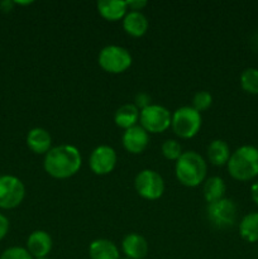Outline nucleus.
Wrapping results in <instances>:
<instances>
[{
    "label": "nucleus",
    "mask_w": 258,
    "mask_h": 259,
    "mask_svg": "<svg viewBox=\"0 0 258 259\" xmlns=\"http://www.w3.org/2000/svg\"><path fill=\"white\" fill-rule=\"evenodd\" d=\"M207 158L214 166H224L230 158V148L227 142L215 139L207 146Z\"/></svg>",
    "instance_id": "6ab92c4d"
},
{
    "label": "nucleus",
    "mask_w": 258,
    "mask_h": 259,
    "mask_svg": "<svg viewBox=\"0 0 258 259\" xmlns=\"http://www.w3.org/2000/svg\"><path fill=\"white\" fill-rule=\"evenodd\" d=\"M126 5H128V9H131V12H141L147 5V2H144V0H129V2H126Z\"/></svg>",
    "instance_id": "cd10ccee"
},
{
    "label": "nucleus",
    "mask_w": 258,
    "mask_h": 259,
    "mask_svg": "<svg viewBox=\"0 0 258 259\" xmlns=\"http://www.w3.org/2000/svg\"><path fill=\"white\" fill-rule=\"evenodd\" d=\"M120 259H128V258H126V257H125V258H120Z\"/></svg>",
    "instance_id": "2f4dec72"
},
{
    "label": "nucleus",
    "mask_w": 258,
    "mask_h": 259,
    "mask_svg": "<svg viewBox=\"0 0 258 259\" xmlns=\"http://www.w3.org/2000/svg\"><path fill=\"white\" fill-rule=\"evenodd\" d=\"M8 232H9V220L5 215L0 214V240L4 239Z\"/></svg>",
    "instance_id": "bb28decb"
},
{
    "label": "nucleus",
    "mask_w": 258,
    "mask_h": 259,
    "mask_svg": "<svg viewBox=\"0 0 258 259\" xmlns=\"http://www.w3.org/2000/svg\"><path fill=\"white\" fill-rule=\"evenodd\" d=\"M25 196L24 184L12 175L0 176V209H14L19 206Z\"/></svg>",
    "instance_id": "1a4fd4ad"
},
{
    "label": "nucleus",
    "mask_w": 258,
    "mask_h": 259,
    "mask_svg": "<svg viewBox=\"0 0 258 259\" xmlns=\"http://www.w3.org/2000/svg\"><path fill=\"white\" fill-rule=\"evenodd\" d=\"M90 259H120L119 249L111 240L95 239L89 245Z\"/></svg>",
    "instance_id": "f3484780"
},
{
    "label": "nucleus",
    "mask_w": 258,
    "mask_h": 259,
    "mask_svg": "<svg viewBox=\"0 0 258 259\" xmlns=\"http://www.w3.org/2000/svg\"><path fill=\"white\" fill-rule=\"evenodd\" d=\"M134 105L137 106L138 109H144L147 108V106L151 105V96L147 95V94L144 93H139L136 95V103H134Z\"/></svg>",
    "instance_id": "a878e982"
},
{
    "label": "nucleus",
    "mask_w": 258,
    "mask_h": 259,
    "mask_svg": "<svg viewBox=\"0 0 258 259\" xmlns=\"http://www.w3.org/2000/svg\"><path fill=\"white\" fill-rule=\"evenodd\" d=\"M33 259H50L48 257H43V258H33Z\"/></svg>",
    "instance_id": "7c9ffc66"
},
{
    "label": "nucleus",
    "mask_w": 258,
    "mask_h": 259,
    "mask_svg": "<svg viewBox=\"0 0 258 259\" xmlns=\"http://www.w3.org/2000/svg\"><path fill=\"white\" fill-rule=\"evenodd\" d=\"M123 146L129 153L139 154L146 151L149 144V134L141 125H134L124 131Z\"/></svg>",
    "instance_id": "9b49d317"
},
{
    "label": "nucleus",
    "mask_w": 258,
    "mask_h": 259,
    "mask_svg": "<svg viewBox=\"0 0 258 259\" xmlns=\"http://www.w3.org/2000/svg\"><path fill=\"white\" fill-rule=\"evenodd\" d=\"M98 12L104 19L115 22L125 17L128 13V5L123 0H100L96 4Z\"/></svg>",
    "instance_id": "2eb2a0df"
},
{
    "label": "nucleus",
    "mask_w": 258,
    "mask_h": 259,
    "mask_svg": "<svg viewBox=\"0 0 258 259\" xmlns=\"http://www.w3.org/2000/svg\"><path fill=\"white\" fill-rule=\"evenodd\" d=\"M134 187L139 196L153 201L163 195L164 181L158 172L153 169H143L136 176Z\"/></svg>",
    "instance_id": "6e6552de"
},
{
    "label": "nucleus",
    "mask_w": 258,
    "mask_h": 259,
    "mask_svg": "<svg viewBox=\"0 0 258 259\" xmlns=\"http://www.w3.org/2000/svg\"><path fill=\"white\" fill-rule=\"evenodd\" d=\"M212 104L211 94L207 91H197L192 98V108L199 113L207 110Z\"/></svg>",
    "instance_id": "b1692460"
},
{
    "label": "nucleus",
    "mask_w": 258,
    "mask_h": 259,
    "mask_svg": "<svg viewBox=\"0 0 258 259\" xmlns=\"http://www.w3.org/2000/svg\"><path fill=\"white\" fill-rule=\"evenodd\" d=\"M206 172V162L195 151L182 152L175 166L177 180L186 187L199 186L201 182H204Z\"/></svg>",
    "instance_id": "f03ea898"
},
{
    "label": "nucleus",
    "mask_w": 258,
    "mask_h": 259,
    "mask_svg": "<svg viewBox=\"0 0 258 259\" xmlns=\"http://www.w3.org/2000/svg\"><path fill=\"white\" fill-rule=\"evenodd\" d=\"M99 65L109 73H121L132 66V55L120 46H105L99 53Z\"/></svg>",
    "instance_id": "39448f33"
},
{
    "label": "nucleus",
    "mask_w": 258,
    "mask_h": 259,
    "mask_svg": "<svg viewBox=\"0 0 258 259\" xmlns=\"http://www.w3.org/2000/svg\"><path fill=\"white\" fill-rule=\"evenodd\" d=\"M240 86L243 90L252 95L258 94V68L248 67L240 75Z\"/></svg>",
    "instance_id": "4be33fe9"
},
{
    "label": "nucleus",
    "mask_w": 258,
    "mask_h": 259,
    "mask_svg": "<svg viewBox=\"0 0 258 259\" xmlns=\"http://www.w3.org/2000/svg\"><path fill=\"white\" fill-rule=\"evenodd\" d=\"M239 234L245 242H258V212H249L240 220Z\"/></svg>",
    "instance_id": "aec40b11"
},
{
    "label": "nucleus",
    "mask_w": 258,
    "mask_h": 259,
    "mask_svg": "<svg viewBox=\"0 0 258 259\" xmlns=\"http://www.w3.org/2000/svg\"><path fill=\"white\" fill-rule=\"evenodd\" d=\"M118 156L113 147L110 146H99L91 152L89 164L91 171L99 176H105L113 172L115 168Z\"/></svg>",
    "instance_id": "9d476101"
},
{
    "label": "nucleus",
    "mask_w": 258,
    "mask_h": 259,
    "mask_svg": "<svg viewBox=\"0 0 258 259\" xmlns=\"http://www.w3.org/2000/svg\"><path fill=\"white\" fill-rule=\"evenodd\" d=\"M82 158L75 146L61 144L53 147L45 154L43 167L51 177L57 180L70 179L75 176L81 168Z\"/></svg>",
    "instance_id": "f257e3e1"
},
{
    "label": "nucleus",
    "mask_w": 258,
    "mask_h": 259,
    "mask_svg": "<svg viewBox=\"0 0 258 259\" xmlns=\"http://www.w3.org/2000/svg\"><path fill=\"white\" fill-rule=\"evenodd\" d=\"M52 238L45 230H34L27 239V250L33 258L47 257L52 250Z\"/></svg>",
    "instance_id": "f8f14e48"
},
{
    "label": "nucleus",
    "mask_w": 258,
    "mask_h": 259,
    "mask_svg": "<svg viewBox=\"0 0 258 259\" xmlns=\"http://www.w3.org/2000/svg\"><path fill=\"white\" fill-rule=\"evenodd\" d=\"M225 190H227V187H225L223 179H220L218 176H212L205 181L202 192H204V197L207 201V204H210V202H214L223 199L225 194Z\"/></svg>",
    "instance_id": "412c9836"
},
{
    "label": "nucleus",
    "mask_w": 258,
    "mask_h": 259,
    "mask_svg": "<svg viewBox=\"0 0 258 259\" xmlns=\"http://www.w3.org/2000/svg\"><path fill=\"white\" fill-rule=\"evenodd\" d=\"M161 151L164 158H167L168 161H177L182 154V147L175 139H167L162 144Z\"/></svg>",
    "instance_id": "5701e85b"
},
{
    "label": "nucleus",
    "mask_w": 258,
    "mask_h": 259,
    "mask_svg": "<svg viewBox=\"0 0 258 259\" xmlns=\"http://www.w3.org/2000/svg\"><path fill=\"white\" fill-rule=\"evenodd\" d=\"M201 114L192 106H181L172 114V131L182 139H190L196 136L201 128Z\"/></svg>",
    "instance_id": "20e7f679"
},
{
    "label": "nucleus",
    "mask_w": 258,
    "mask_h": 259,
    "mask_svg": "<svg viewBox=\"0 0 258 259\" xmlns=\"http://www.w3.org/2000/svg\"><path fill=\"white\" fill-rule=\"evenodd\" d=\"M228 172L237 181H249L258 176V148L242 146L235 149L227 163Z\"/></svg>",
    "instance_id": "7ed1b4c3"
},
{
    "label": "nucleus",
    "mask_w": 258,
    "mask_h": 259,
    "mask_svg": "<svg viewBox=\"0 0 258 259\" xmlns=\"http://www.w3.org/2000/svg\"><path fill=\"white\" fill-rule=\"evenodd\" d=\"M27 146L37 154H46L52 146V137L45 128H33L28 132Z\"/></svg>",
    "instance_id": "4468645a"
},
{
    "label": "nucleus",
    "mask_w": 258,
    "mask_h": 259,
    "mask_svg": "<svg viewBox=\"0 0 258 259\" xmlns=\"http://www.w3.org/2000/svg\"><path fill=\"white\" fill-rule=\"evenodd\" d=\"M121 249L128 259H143L148 254V243L142 235L131 233L124 237Z\"/></svg>",
    "instance_id": "ddd939ff"
},
{
    "label": "nucleus",
    "mask_w": 258,
    "mask_h": 259,
    "mask_svg": "<svg viewBox=\"0 0 258 259\" xmlns=\"http://www.w3.org/2000/svg\"><path fill=\"white\" fill-rule=\"evenodd\" d=\"M0 259H33L27 248L23 247H10L3 252Z\"/></svg>",
    "instance_id": "393cba45"
},
{
    "label": "nucleus",
    "mask_w": 258,
    "mask_h": 259,
    "mask_svg": "<svg viewBox=\"0 0 258 259\" xmlns=\"http://www.w3.org/2000/svg\"><path fill=\"white\" fill-rule=\"evenodd\" d=\"M13 5H14V2H3L0 3V8H2V10H4V12H10L13 8Z\"/></svg>",
    "instance_id": "c756f323"
},
{
    "label": "nucleus",
    "mask_w": 258,
    "mask_h": 259,
    "mask_svg": "<svg viewBox=\"0 0 258 259\" xmlns=\"http://www.w3.org/2000/svg\"><path fill=\"white\" fill-rule=\"evenodd\" d=\"M123 28L132 37H142L148 30V19L142 12H128L123 18Z\"/></svg>",
    "instance_id": "dca6fc26"
},
{
    "label": "nucleus",
    "mask_w": 258,
    "mask_h": 259,
    "mask_svg": "<svg viewBox=\"0 0 258 259\" xmlns=\"http://www.w3.org/2000/svg\"><path fill=\"white\" fill-rule=\"evenodd\" d=\"M237 205L230 199L218 200V201L210 202L206 206V217L209 222L217 228H229L234 225L237 222Z\"/></svg>",
    "instance_id": "0eeeda50"
},
{
    "label": "nucleus",
    "mask_w": 258,
    "mask_h": 259,
    "mask_svg": "<svg viewBox=\"0 0 258 259\" xmlns=\"http://www.w3.org/2000/svg\"><path fill=\"white\" fill-rule=\"evenodd\" d=\"M139 113L141 110L134 104H124L115 111L114 121L119 128L126 131L132 126L137 125V121L139 120Z\"/></svg>",
    "instance_id": "a211bd4d"
},
{
    "label": "nucleus",
    "mask_w": 258,
    "mask_h": 259,
    "mask_svg": "<svg viewBox=\"0 0 258 259\" xmlns=\"http://www.w3.org/2000/svg\"><path fill=\"white\" fill-rule=\"evenodd\" d=\"M250 197L255 202V205H258V182H254L250 186Z\"/></svg>",
    "instance_id": "c85d7f7f"
},
{
    "label": "nucleus",
    "mask_w": 258,
    "mask_h": 259,
    "mask_svg": "<svg viewBox=\"0 0 258 259\" xmlns=\"http://www.w3.org/2000/svg\"><path fill=\"white\" fill-rule=\"evenodd\" d=\"M172 115L168 109L157 104H151L139 113L141 126L147 133H162L171 125Z\"/></svg>",
    "instance_id": "423d86ee"
}]
</instances>
